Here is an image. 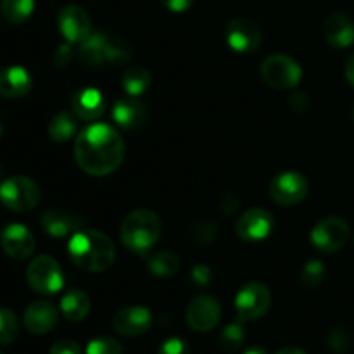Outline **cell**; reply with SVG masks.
I'll use <instances>...</instances> for the list:
<instances>
[{
  "instance_id": "obj_35",
  "label": "cell",
  "mask_w": 354,
  "mask_h": 354,
  "mask_svg": "<svg viewBox=\"0 0 354 354\" xmlns=\"http://www.w3.org/2000/svg\"><path fill=\"white\" fill-rule=\"evenodd\" d=\"M159 354H190V348L183 339L171 337L162 342Z\"/></svg>"
},
{
  "instance_id": "obj_3",
  "label": "cell",
  "mask_w": 354,
  "mask_h": 354,
  "mask_svg": "<svg viewBox=\"0 0 354 354\" xmlns=\"http://www.w3.org/2000/svg\"><path fill=\"white\" fill-rule=\"evenodd\" d=\"M161 237V220L151 209L131 211L121 225V241L130 251L147 252Z\"/></svg>"
},
{
  "instance_id": "obj_10",
  "label": "cell",
  "mask_w": 354,
  "mask_h": 354,
  "mask_svg": "<svg viewBox=\"0 0 354 354\" xmlns=\"http://www.w3.org/2000/svg\"><path fill=\"white\" fill-rule=\"evenodd\" d=\"M227 41L239 54L256 52L263 44V30L249 17H235L227 24Z\"/></svg>"
},
{
  "instance_id": "obj_22",
  "label": "cell",
  "mask_w": 354,
  "mask_h": 354,
  "mask_svg": "<svg viewBox=\"0 0 354 354\" xmlns=\"http://www.w3.org/2000/svg\"><path fill=\"white\" fill-rule=\"evenodd\" d=\"M61 311L69 322L78 324V322L85 320L86 315L90 313V297L83 290H69L62 296Z\"/></svg>"
},
{
  "instance_id": "obj_16",
  "label": "cell",
  "mask_w": 354,
  "mask_h": 354,
  "mask_svg": "<svg viewBox=\"0 0 354 354\" xmlns=\"http://www.w3.org/2000/svg\"><path fill=\"white\" fill-rule=\"evenodd\" d=\"M59 313L48 301H33L24 311V327L35 335L48 334L57 325Z\"/></svg>"
},
{
  "instance_id": "obj_45",
  "label": "cell",
  "mask_w": 354,
  "mask_h": 354,
  "mask_svg": "<svg viewBox=\"0 0 354 354\" xmlns=\"http://www.w3.org/2000/svg\"><path fill=\"white\" fill-rule=\"evenodd\" d=\"M353 116H354V111H353Z\"/></svg>"
},
{
  "instance_id": "obj_20",
  "label": "cell",
  "mask_w": 354,
  "mask_h": 354,
  "mask_svg": "<svg viewBox=\"0 0 354 354\" xmlns=\"http://www.w3.org/2000/svg\"><path fill=\"white\" fill-rule=\"evenodd\" d=\"M73 111L78 118L86 121L99 120L106 111V100H104L102 93L97 88H82L78 92L73 93L71 97Z\"/></svg>"
},
{
  "instance_id": "obj_43",
  "label": "cell",
  "mask_w": 354,
  "mask_h": 354,
  "mask_svg": "<svg viewBox=\"0 0 354 354\" xmlns=\"http://www.w3.org/2000/svg\"><path fill=\"white\" fill-rule=\"evenodd\" d=\"M244 354H268V353H266V349L258 348V346H252V348L245 349Z\"/></svg>"
},
{
  "instance_id": "obj_9",
  "label": "cell",
  "mask_w": 354,
  "mask_h": 354,
  "mask_svg": "<svg viewBox=\"0 0 354 354\" xmlns=\"http://www.w3.org/2000/svg\"><path fill=\"white\" fill-rule=\"evenodd\" d=\"M310 190L306 176L297 171H286L270 182V197L280 206H294L304 201Z\"/></svg>"
},
{
  "instance_id": "obj_8",
  "label": "cell",
  "mask_w": 354,
  "mask_h": 354,
  "mask_svg": "<svg viewBox=\"0 0 354 354\" xmlns=\"http://www.w3.org/2000/svg\"><path fill=\"white\" fill-rule=\"evenodd\" d=\"M349 239V225L341 216L322 218L311 230V242L322 252H337Z\"/></svg>"
},
{
  "instance_id": "obj_30",
  "label": "cell",
  "mask_w": 354,
  "mask_h": 354,
  "mask_svg": "<svg viewBox=\"0 0 354 354\" xmlns=\"http://www.w3.org/2000/svg\"><path fill=\"white\" fill-rule=\"evenodd\" d=\"M244 328L241 324H230L221 330L220 337H218V344L225 353H235L242 348L244 344Z\"/></svg>"
},
{
  "instance_id": "obj_39",
  "label": "cell",
  "mask_w": 354,
  "mask_h": 354,
  "mask_svg": "<svg viewBox=\"0 0 354 354\" xmlns=\"http://www.w3.org/2000/svg\"><path fill=\"white\" fill-rule=\"evenodd\" d=\"M289 104L294 111H306L310 106V99H308L306 92H294L290 95Z\"/></svg>"
},
{
  "instance_id": "obj_40",
  "label": "cell",
  "mask_w": 354,
  "mask_h": 354,
  "mask_svg": "<svg viewBox=\"0 0 354 354\" xmlns=\"http://www.w3.org/2000/svg\"><path fill=\"white\" fill-rule=\"evenodd\" d=\"M71 55H73L71 47H69V45H61V47L57 48V52H55L54 62L59 66V68H64V66H68L69 61H71Z\"/></svg>"
},
{
  "instance_id": "obj_11",
  "label": "cell",
  "mask_w": 354,
  "mask_h": 354,
  "mask_svg": "<svg viewBox=\"0 0 354 354\" xmlns=\"http://www.w3.org/2000/svg\"><path fill=\"white\" fill-rule=\"evenodd\" d=\"M187 324L196 332H209L220 324L221 306L213 296H197L187 306Z\"/></svg>"
},
{
  "instance_id": "obj_31",
  "label": "cell",
  "mask_w": 354,
  "mask_h": 354,
  "mask_svg": "<svg viewBox=\"0 0 354 354\" xmlns=\"http://www.w3.org/2000/svg\"><path fill=\"white\" fill-rule=\"evenodd\" d=\"M19 334V324L14 311L0 308V346H7L16 341Z\"/></svg>"
},
{
  "instance_id": "obj_24",
  "label": "cell",
  "mask_w": 354,
  "mask_h": 354,
  "mask_svg": "<svg viewBox=\"0 0 354 354\" xmlns=\"http://www.w3.org/2000/svg\"><path fill=\"white\" fill-rule=\"evenodd\" d=\"M151 83L152 76L144 66H131V68H128L123 73V80H121L124 92L130 97H140L142 93L147 92Z\"/></svg>"
},
{
  "instance_id": "obj_6",
  "label": "cell",
  "mask_w": 354,
  "mask_h": 354,
  "mask_svg": "<svg viewBox=\"0 0 354 354\" xmlns=\"http://www.w3.org/2000/svg\"><path fill=\"white\" fill-rule=\"evenodd\" d=\"M28 283L31 289L38 294H50L59 292L64 286V277L59 263L52 256H37L33 261L28 265L26 272Z\"/></svg>"
},
{
  "instance_id": "obj_26",
  "label": "cell",
  "mask_w": 354,
  "mask_h": 354,
  "mask_svg": "<svg viewBox=\"0 0 354 354\" xmlns=\"http://www.w3.org/2000/svg\"><path fill=\"white\" fill-rule=\"evenodd\" d=\"M149 270L154 277H161V279H168L178 273L180 270V258L175 252L161 251L156 252L151 259H149Z\"/></svg>"
},
{
  "instance_id": "obj_17",
  "label": "cell",
  "mask_w": 354,
  "mask_h": 354,
  "mask_svg": "<svg viewBox=\"0 0 354 354\" xmlns=\"http://www.w3.org/2000/svg\"><path fill=\"white\" fill-rule=\"evenodd\" d=\"M33 80L23 66H7L0 69V97L19 99L31 90Z\"/></svg>"
},
{
  "instance_id": "obj_21",
  "label": "cell",
  "mask_w": 354,
  "mask_h": 354,
  "mask_svg": "<svg viewBox=\"0 0 354 354\" xmlns=\"http://www.w3.org/2000/svg\"><path fill=\"white\" fill-rule=\"evenodd\" d=\"M113 120L116 121V124L127 128V130H135V128H140L142 124L147 120V109H145L144 104L140 100H137L135 97H128V99L118 100L113 106Z\"/></svg>"
},
{
  "instance_id": "obj_12",
  "label": "cell",
  "mask_w": 354,
  "mask_h": 354,
  "mask_svg": "<svg viewBox=\"0 0 354 354\" xmlns=\"http://www.w3.org/2000/svg\"><path fill=\"white\" fill-rule=\"evenodd\" d=\"M59 30L69 44H82L92 35V19L83 7L69 3L59 12Z\"/></svg>"
},
{
  "instance_id": "obj_41",
  "label": "cell",
  "mask_w": 354,
  "mask_h": 354,
  "mask_svg": "<svg viewBox=\"0 0 354 354\" xmlns=\"http://www.w3.org/2000/svg\"><path fill=\"white\" fill-rule=\"evenodd\" d=\"M344 73H346V80H348V82L354 86V52L351 55H349L348 62H346Z\"/></svg>"
},
{
  "instance_id": "obj_34",
  "label": "cell",
  "mask_w": 354,
  "mask_h": 354,
  "mask_svg": "<svg viewBox=\"0 0 354 354\" xmlns=\"http://www.w3.org/2000/svg\"><path fill=\"white\" fill-rule=\"evenodd\" d=\"M328 344L337 353L348 351L353 346V334L346 327H335L328 335Z\"/></svg>"
},
{
  "instance_id": "obj_5",
  "label": "cell",
  "mask_w": 354,
  "mask_h": 354,
  "mask_svg": "<svg viewBox=\"0 0 354 354\" xmlns=\"http://www.w3.org/2000/svg\"><path fill=\"white\" fill-rule=\"evenodd\" d=\"M261 78L268 86L277 90L294 88L301 82V66L292 57L283 54H273L261 64Z\"/></svg>"
},
{
  "instance_id": "obj_19",
  "label": "cell",
  "mask_w": 354,
  "mask_h": 354,
  "mask_svg": "<svg viewBox=\"0 0 354 354\" xmlns=\"http://www.w3.org/2000/svg\"><path fill=\"white\" fill-rule=\"evenodd\" d=\"M325 38L335 48H348L354 44V21L348 14L334 12L325 19Z\"/></svg>"
},
{
  "instance_id": "obj_42",
  "label": "cell",
  "mask_w": 354,
  "mask_h": 354,
  "mask_svg": "<svg viewBox=\"0 0 354 354\" xmlns=\"http://www.w3.org/2000/svg\"><path fill=\"white\" fill-rule=\"evenodd\" d=\"M275 354H306L303 349L299 348H282L280 351H277Z\"/></svg>"
},
{
  "instance_id": "obj_2",
  "label": "cell",
  "mask_w": 354,
  "mask_h": 354,
  "mask_svg": "<svg viewBox=\"0 0 354 354\" xmlns=\"http://www.w3.org/2000/svg\"><path fill=\"white\" fill-rule=\"evenodd\" d=\"M68 252L78 268L92 273L106 272L116 259L113 241L99 230H80L73 234Z\"/></svg>"
},
{
  "instance_id": "obj_38",
  "label": "cell",
  "mask_w": 354,
  "mask_h": 354,
  "mask_svg": "<svg viewBox=\"0 0 354 354\" xmlns=\"http://www.w3.org/2000/svg\"><path fill=\"white\" fill-rule=\"evenodd\" d=\"M196 0H161L162 6L171 12H185L194 6Z\"/></svg>"
},
{
  "instance_id": "obj_15",
  "label": "cell",
  "mask_w": 354,
  "mask_h": 354,
  "mask_svg": "<svg viewBox=\"0 0 354 354\" xmlns=\"http://www.w3.org/2000/svg\"><path fill=\"white\" fill-rule=\"evenodd\" d=\"M152 325V313L144 306H128L113 317V328L123 337H138Z\"/></svg>"
},
{
  "instance_id": "obj_44",
  "label": "cell",
  "mask_w": 354,
  "mask_h": 354,
  "mask_svg": "<svg viewBox=\"0 0 354 354\" xmlns=\"http://www.w3.org/2000/svg\"><path fill=\"white\" fill-rule=\"evenodd\" d=\"M2 133H3V127H2V123H0V138H2Z\"/></svg>"
},
{
  "instance_id": "obj_36",
  "label": "cell",
  "mask_w": 354,
  "mask_h": 354,
  "mask_svg": "<svg viewBox=\"0 0 354 354\" xmlns=\"http://www.w3.org/2000/svg\"><path fill=\"white\" fill-rule=\"evenodd\" d=\"M50 354H82V349L75 341L69 339H61L50 348Z\"/></svg>"
},
{
  "instance_id": "obj_46",
  "label": "cell",
  "mask_w": 354,
  "mask_h": 354,
  "mask_svg": "<svg viewBox=\"0 0 354 354\" xmlns=\"http://www.w3.org/2000/svg\"><path fill=\"white\" fill-rule=\"evenodd\" d=\"M0 354H2V353H0Z\"/></svg>"
},
{
  "instance_id": "obj_14",
  "label": "cell",
  "mask_w": 354,
  "mask_h": 354,
  "mask_svg": "<svg viewBox=\"0 0 354 354\" xmlns=\"http://www.w3.org/2000/svg\"><path fill=\"white\" fill-rule=\"evenodd\" d=\"M3 252L16 261L28 259L35 251V237L24 225L10 223L0 235Z\"/></svg>"
},
{
  "instance_id": "obj_33",
  "label": "cell",
  "mask_w": 354,
  "mask_h": 354,
  "mask_svg": "<svg viewBox=\"0 0 354 354\" xmlns=\"http://www.w3.org/2000/svg\"><path fill=\"white\" fill-rule=\"evenodd\" d=\"M86 354H123V348L111 337H97L88 342Z\"/></svg>"
},
{
  "instance_id": "obj_7",
  "label": "cell",
  "mask_w": 354,
  "mask_h": 354,
  "mask_svg": "<svg viewBox=\"0 0 354 354\" xmlns=\"http://www.w3.org/2000/svg\"><path fill=\"white\" fill-rule=\"evenodd\" d=\"M272 304V294L265 283H245L235 296V311L239 320L252 322L265 317Z\"/></svg>"
},
{
  "instance_id": "obj_13",
  "label": "cell",
  "mask_w": 354,
  "mask_h": 354,
  "mask_svg": "<svg viewBox=\"0 0 354 354\" xmlns=\"http://www.w3.org/2000/svg\"><path fill=\"white\" fill-rule=\"evenodd\" d=\"M275 227L272 213L263 207H252L248 209L235 223V232L242 241L259 242L268 237Z\"/></svg>"
},
{
  "instance_id": "obj_27",
  "label": "cell",
  "mask_w": 354,
  "mask_h": 354,
  "mask_svg": "<svg viewBox=\"0 0 354 354\" xmlns=\"http://www.w3.org/2000/svg\"><path fill=\"white\" fill-rule=\"evenodd\" d=\"M76 128H78V124H76L75 118L66 111H61L48 123V135H50L52 140L66 142L76 133Z\"/></svg>"
},
{
  "instance_id": "obj_1",
  "label": "cell",
  "mask_w": 354,
  "mask_h": 354,
  "mask_svg": "<svg viewBox=\"0 0 354 354\" xmlns=\"http://www.w3.org/2000/svg\"><path fill=\"white\" fill-rule=\"evenodd\" d=\"M75 158L80 168L88 175H111L123 162L124 142L113 127L95 123L76 137Z\"/></svg>"
},
{
  "instance_id": "obj_18",
  "label": "cell",
  "mask_w": 354,
  "mask_h": 354,
  "mask_svg": "<svg viewBox=\"0 0 354 354\" xmlns=\"http://www.w3.org/2000/svg\"><path fill=\"white\" fill-rule=\"evenodd\" d=\"M40 225L45 234L50 237H68V235L76 234L82 228L83 221L76 214L68 213L62 209H47L44 211L40 218Z\"/></svg>"
},
{
  "instance_id": "obj_25",
  "label": "cell",
  "mask_w": 354,
  "mask_h": 354,
  "mask_svg": "<svg viewBox=\"0 0 354 354\" xmlns=\"http://www.w3.org/2000/svg\"><path fill=\"white\" fill-rule=\"evenodd\" d=\"M0 10L10 24H23L33 14L35 0H2Z\"/></svg>"
},
{
  "instance_id": "obj_29",
  "label": "cell",
  "mask_w": 354,
  "mask_h": 354,
  "mask_svg": "<svg viewBox=\"0 0 354 354\" xmlns=\"http://www.w3.org/2000/svg\"><path fill=\"white\" fill-rule=\"evenodd\" d=\"M131 55H133V48H131L128 41L121 40V38L109 37V40H107L106 62L113 66H124L130 62Z\"/></svg>"
},
{
  "instance_id": "obj_37",
  "label": "cell",
  "mask_w": 354,
  "mask_h": 354,
  "mask_svg": "<svg viewBox=\"0 0 354 354\" xmlns=\"http://www.w3.org/2000/svg\"><path fill=\"white\" fill-rule=\"evenodd\" d=\"M192 280H194V283H196V286H199V287H204V286H207V283H209V280H211V270H209V266H206V265H197L196 268L192 270Z\"/></svg>"
},
{
  "instance_id": "obj_32",
  "label": "cell",
  "mask_w": 354,
  "mask_h": 354,
  "mask_svg": "<svg viewBox=\"0 0 354 354\" xmlns=\"http://www.w3.org/2000/svg\"><path fill=\"white\" fill-rule=\"evenodd\" d=\"M325 279V266L322 265L317 259H311L306 265L303 266V272H301V280L306 287L310 289H317L322 286Z\"/></svg>"
},
{
  "instance_id": "obj_28",
  "label": "cell",
  "mask_w": 354,
  "mask_h": 354,
  "mask_svg": "<svg viewBox=\"0 0 354 354\" xmlns=\"http://www.w3.org/2000/svg\"><path fill=\"white\" fill-rule=\"evenodd\" d=\"M216 232H218V225L214 223V221L201 220V221H194V223H190L189 228H187L185 235H187V241L194 242V244L197 245H206L214 241Z\"/></svg>"
},
{
  "instance_id": "obj_23",
  "label": "cell",
  "mask_w": 354,
  "mask_h": 354,
  "mask_svg": "<svg viewBox=\"0 0 354 354\" xmlns=\"http://www.w3.org/2000/svg\"><path fill=\"white\" fill-rule=\"evenodd\" d=\"M107 40L109 37L104 33H92L85 41L80 44V59L88 66H100L106 62Z\"/></svg>"
},
{
  "instance_id": "obj_4",
  "label": "cell",
  "mask_w": 354,
  "mask_h": 354,
  "mask_svg": "<svg viewBox=\"0 0 354 354\" xmlns=\"http://www.w3.org/2000/svg\"><path fill=\"white\" fill-rule=\"evenodd\" d=\"M41 199L40 187L28 176H10L0 185V203L10 211L26 213L35 209Z\"/></svg>"
}]
</instances>
